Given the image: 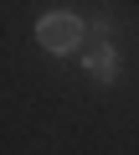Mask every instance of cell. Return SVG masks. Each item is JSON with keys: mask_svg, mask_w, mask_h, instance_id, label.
I'll return each instance as SVG.
<instances>
[{"mask_svg": "<svg viewBox=\"0 0 139 155\" xmlns=\"http://www.w3.org/2000/svg\"><path fill=\"white\" fill-rule=\"evenodd\" d=\"M83 36H88V21H83V16H72V11H46V16L36 21V41H41L52 57L77 52V47H83Z\"/></svg>", "mask_w": 139, "mask_h": 155, "instance_id": "obj_1", "label": "cell"}, {"mask_svg": "<svg viewBox=\"0 0 139 155\" xmlns=\"http://www.w3.org/2000/svg\"><path fill=\"white\" fill-rule=\"evenodd\" d=\"M83 67H88L93 83H118V72H124L113 41H93V47H83Z\"/></svg>", "mask_w": 139, "mask_h": 155, "instance_id": "obj_2", "label": "cell"}]
</instances>
